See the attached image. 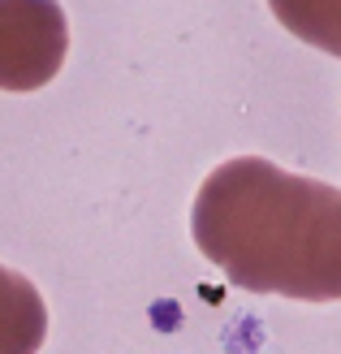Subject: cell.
Masks as SVG:
<instances>
[{"label":"cell","mask_w":341,"mask_h":354,"mask_svg":"<svg viewBox=\"0 0 341 354\" xmlns=\"http://www.w3.org/2000/svg\"><path fill=\"white\" fill-rule=\"evenodd\" d=\"M273 9L285 26L302 39L320 44L324 52H341L337 35V0H273Z\"/></svg>","instance_id":"cell-4"},{"label":"cell","mask_w":341,"mask_h":354,"mask_svg":"<svg viewBox=\"0 0 341 354\" xmlns=\"http://www.w3.org/2000/svg\"><path fill=\"white\" fill-rule=\"evenodd\" d=\"M194 246L250 294L341 298V194L329 182L238 156L208 173L190 212Z\"/></svg>","instance_id":"cell-1"},{"label":"cell","mask_w":341,"mask_h":354,"mask_svg":"<svg viewBox=\"0 0 341 354\" xmlns=\"http://www.w3.org/2000/svg\"><path fill=\"white\" fill-rule=\"evenodd\" d=\"M48 337L44 294L0 263V354H39Z\"/></svg>","instance_id":"cell-3"},{"label":"cell","mask_w":341,"mask_h":354,"mask_svg":"<svg viewBox=\"0 0 341 354\" xmlns=\"http://www.w3.org/2000/svg\"><path fill=\"white\" fill-rule=\"evenodd\" d=\"M69 52L57 0H0V91H39L61 74Z\"/></svg>","instance_id":"cell-2"}]
</instances>
